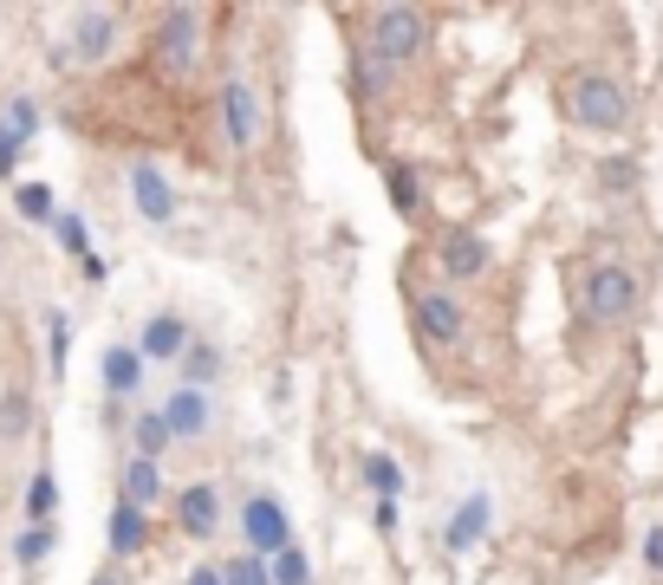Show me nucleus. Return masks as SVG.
Masks as SVG:
<instances>
[{"label": "nucleus", "mask_w": 663, "mask_h": 585, "mask_svg": "<svg viewBox=\"0 0 663 585\" xmlns=\"http://www.w3.org/2000/svg\"><path fill=\"white\" fill-rule=\"evenodd\" d=\"M566 111H572V124H586V131H599V137H612L631 124V98L618 79H599V72H579L572 85H566Z\"/></svg>", "instance_id": "obj_1"}, {"label": "nucleus", "mask_w": 663, "mask_h": 585, "mask_svg": "<svg viewBox=\"0 0 663 585\" xmlns=\"http://www.w3.org/2000/svg\"><path fill=\"white\" fill-rule=\"evenodd\" d=\"M423 33H429V20L416 13V7H377L371 13V27H364V52L377 59V65H410L416 47H423Z\"/></svg>", "instance_id": "obj_2"}, {"label": "nucleus", "mask_w": 663, "mask_h": 585, "mask_svg": "<svg viewBox=\"0 0 663 585\" xmlns=\"http://www.w3.org/2000/svg\"><path fill=\"white\" fill-rule=\"evenodd\" d=\"M586 312H592L599 326L631 319V312H638V274H631V267H618V260L592 267V274H586Z\"/></svg>", "instance_id": "obj_3"}, {"label": "nucleus", "mask_w": 663, "mask_h": 585, "mask_svg": "<svg viewBox=\"0 0 663 585\" xmlns=\"http://www.w3.org/2000/svg\"><path fill=\"white\" fill-rule=\"evenodd\" d=\"M156 59H163V72H189L203 59V13L196 7H163V20H156Z\"/></svg>", "instance_id": "obj_4"}, {"label": "nucleus", "mask_w": 663, "mask_h": 585, "mask_svg": "<svg viewBox=\"0 0 663 585\" xmlns=\"http://www.w3.org/2000/svg\"><path fill=\"white\" fill-rule=\"evenodd\" d=\"M241 534H248V553H255V560H273V553L293 546V521H287V507H280L273 494H248V507H241Z\"/></svg>", "instance_id": "obj_5"}, {"label": "nucleus", "mask_w": 663, "mask_h": 585, "mask_svg": "<svg viewBox=\"0 0 663 585\" xmlns=\"http://www.w3.org/2000/svg\"><path fill=\"white\" fill-rule=\"evenodd\" d=\"M410 306H416V332H423L429 345H462L468 319H462V299H456V292H436V287H429V292H416Z\"/></svg>", "instance_id": "obj_6"}, {"label": "nucleus", "mask_w": 663, "mask_h": 585, "mask_svg": "<svg viewBox=\"0 0 663 585\" xmlns=\"http://www.w3.org/2000/svg\"><path fill=\"white\" fill-rule=\"evenodd\" d=\"M221 117H228V144L255 150V137H260V98H255V85L228 79V85H221Z\"/></svg>", "instance_id": "obj_7"}, {"label": "nucleus", "mask_w": 663, "mask_h": 585, "mask_svg": "<svg viewBox=\"0 0 663 585\" xmlns=\"http://www.w3.org/2000/svg\"><path fill=\"white\" fill-rule=\"evenodd\" d=\"M131 202H137V215L144 222H176V189L163 183V170L156 163H131Z\"/></svg>", "instance_id": "obj_8"}, {"label": "nucleus", "mask_w": 663, "mask_h": 585, "mask_svg": "<svg viewBox=\"0 0 663 585\" xmlns=\"http://www.w3.org/2000/svg\"><path fill=\"white\" fill-rule=\"evenodd\" d=\"M111 33H117V20H111V13H104V7H85V13H79V20H72V40H65V59H72V65H99L104 52H111Z\"/></svg>", "instance_id": "obj_9"}, {"label": "nucleus", "mask_w": 663, "mask_h": 585, "mask_svg": "<svg viewBox=\"0 0 663 585\" xmlns=\"http://www.w3.org/2000/svg\"><path fill=\"white\" fill-rule=\"evenodd\" d=\"M176 527L189 540H215V527H221V494L208 482L183 488V494H176Z\"/></svg>", "instance_id": "obj_10"}, {"label": "nucleus", "mask_w": 663, "mask_h": 585, "mask_svg": "<svg viewBox=\"0 0 663 585\" xmlns=\"http://www.w3.org/2000/svg\"><path fill=\"white\" fill-rule=\"evenodd\" d=\"M183 351H189V326H183L176 312L144 319V339H137V358H144V365H176Z\"/></svg>", "instance_id": "obj_11"}, {"label": "nucleus", "mask_w": 663, "mask_h": 585, "mask_svg": "<svg viewBox=\"0 0 663 585\" xmlns=\"http://www.w3.org/2000/svg\"><path fill=\"white\" fill-rule=\"evenodd\" d=\"M208 417H215V403H208V390H169V403H163V423H169V442H189L208 430Z\"/></svg>", "instance_id": "obj_12"}, {"label": "nucleus", "mask_w": 663, "mask_h": 585, "mask_svg": "<svg viewBox=\"0 0 663 585\" xmlns=\"http://www.w3.org/2000/svg\"><path fill=\"white\" fill-rule=\"evenodd\" d=\"M488 514H495V507H488V494H468L456 514H449V527H443V546H449V553H475V546H481V534H488Z\"/></svg>", "instance_id": "obj_13"}, {"label": "nucleus", "mask_w": 663, "mask_h": 585, "mask_svg": "<svg viewBox=\"0 0 663 585\" xmlns=\"http://www.w3.org/2000/svg\"><path fill=\"white\" fill-rule=\"evenodd\" d=\"M443 274L449 280H475V274H488V242L481 235H443Z\"/></svg>", "instance_id": "obj_14"}, {"label": "nucleus", "mask_w": 663, "mask_h": 585, "mask_svg": "<svg viewBox=\"0 0 663 585\" xmlns=\"http://www.w3.org/2000/svg\"><path fill=\"white\" fill-rule=\"evenodd\" d=\"M144 546H151V514L131 507V501H117V507H111V553L131 560V553H144Z\"/></svg>", "instance_id": "obj_15"}, {"label": "nucleus", "mask_w": 663, "mask_h": 585, "mask_svg": "<svg viewBox=\"0 0 663 585\" xmlns=\"http://www.w3.org/2000/svg\"><path fill=\"white\" fill-rule=\"evenodd\" d=\"M99 371H104V390L111 397H131V390L144 384V358H137V345H111L99 358Z\"/></svg>", "instance_id": "obj_16"}, {"label": "nucleus", "mask_w": 663, "mask_h": 585, "mask_svg": "<svg viewBox=\"0 0 663 585\" xmlns=\"http://www.w3.org/2000/svg\"><path fill=\"white\" fill-rule=\"evenodd\" d=\"M124 501L144 507V514L163 501V469H156L151 455H131V462H124Z\"/></svg>", "instance_id": "obj_17"}, {"label": "nucleus", "mask_w": 663, "mask_h": 585, "mask_svg": "<svg viewBox=\"0 0 663 585\" xmlns=\"http://www.w3.org/2000/svg\"><path fill=\"white\" fill-rule=\"evenodd\" d=\"M176 365H183V390H208L221 378V351H215V345H196V339H189V351H183Z\"/></svg>", "instance_id": "obj_18"}, {"label": "nucleus", "mask_w": 663, "mask_h": 585, "mask_svg": "<svg viewBox=\"0 0 663 585\" xmlns=\"http://www.w3.org/2000/svg\"><path fill=\"white\" fill-rule=\"evenodd\" d=\"M52 514H59V482H52V469H40V475L27 482V521L46 527Z\"/></svg>", "instance_id": "obj_19"}, {"label": "nucleus", "mask_w": 663, "mask_h": 585, "mask_svg": "<svg viewBox=\"0 0 663 585\" xmlns=\"http://www.w3.org/2000/svg\"><path fill=\"white\" fill-rule=\"evenodd\" d=\"M13 208H20V222H59V202H52L46 183H20V189H13Z\"/></svg>", "instance_id": "obj_20"}, {"label": "nucleus", "mask_w": 663, "mask_h": 585, "mask_svg": "<svg viewBox=\"0 0 663 585\" xmlns=\"http://www.w3.org/2000/svg\"><path fill=\"white\" fill-rule=\"evenodd\" d=\"M267 573H273V585H312L307 546H287V553H273V560H267Z\"/></svg>", "instance_id": "obj_21"}, {"label": "nucleus", "mask_w": 663, "mask_h": 585, "mask_svg": "<svg viewBox=\"0 0 663 585\" xmlns=\"http://www.w3.org/2000/svg\"><path fill=\"white\" fill-rule=\"evenodd\" d=\"M131 437H137V455H163V449H169V423H163V410H144V417H137V423H131Z\"/></svg>", "instance_id": "obj_22"}, {"label": "nucleus", "mask_w": 663, "mask_h": 585, "mask_svg": "<svg viewBox=\"0 0 663 585\" xmlns=\"http://www.w3.org/2000/svg\"><path fill=\"white\" fill-rule=\"evenodd\" d=\"M364 482L377 488V501H397V488H404V469H397L391 455H364Z\"/></svg>", "instance_id": "obj_23"}, {"label": "nucleus", "mask_w": 663, "mask_h": 585, "mask_svg": "<svg viewBox=\"0 0 663 585\" xmlns=\"http://www.w3.org/2000/svg\"><path fill=\"white\" fill-rule=\"evenodd\" d=\"M221 585H273V573L255 553H235V560H221Z\"/></svg>", "instance_id": "obj_24"}, {"label": "nucleus", "mask_w": 663, "mask_h": 585, "mask_svg": "<svg viewBox=\"0 0 663 585\" xmlns=\"http://www.w3.org/2000/svg\"><path fill=\"white\" fill-rule=\"evenodd\" d=\"M0 131H13V137L27 144V137L40 131V104H33V98H7V111H0Z\"/></svg>", "instance_id": "obj_25"}, {"label": "nucleus", "mask_w": 663, "mask_h": 585, "mask_svg": "<svg viewBox=\"0 0 663 585\" xmlns=\"http://www.w3.org/2000/svg\"><path fill=\"white\" fill-rule=\"evenodd\" d=\"M27 423H33L27 397H20V390H7V397H0V442H20V437H27Z\"/></svg>", "instance_id": "obj_26"}, {"label": "nucleus", "mask_w": 663, "mask_h": 585, "mask_svg": "<svg viewBox=\"0 0 663 585\" xmlns=\"http://www.w3.org/2000/svg\"><path fill=\"white\" fill-rule=\"evenodd\" d=\"M384 183H391V202H397L404 215H416V208H423V183H416V170L391 163V176H384Z\"/></svg>", "instance_id": "obj_27"}, {"label": "nucleus", "mask_w": 663, "mask_h": 585, "mask_svg": "<svg viewBox=\"0 0 663 585\" xmlns=\"http://www.w3.org/2000/svg\"><path fill=\"white\" fill-rule=\"evenodd\" d=\"M46 553H52V527H27V534L13 540V560H20V566H40Z\"/></svg>", "instance_id": "obj_28"}, {"label": "nucleus", "mask_w": 663, "mask_h": 585, "mask_svg": "<svg viewBox=\"0 0 663 585\" xmlns=\"http://www.w3.org/2000/svg\"><path fill=\"white\" fill-rule=\"evenodd\" d=\"M59 242H65V254L92 260V242H85V222H79V215H59Z\"/></svg>", "instance_id": "obj_29"}, {"label": "nucleus", "mask_w": 663, "mask_h": 585, "mask_svg": "<svg viewBox=\"0 0 663 585\" xmlns=\"http://www.w3.org/2000/svg\"><path fill=\"white\" fill-rule=\"evenodd\" d=\"M20 137H13V131H0V176H13V163H20Z\"/></svg>", "instance_id": "obj_30"}, {"label": "nucleus", "mask_w": 663, "mask_h": 585, "mask_svg": "<svg viewBox=\"0 0 663 585\" xmlns=\"http://www.w3.org/2000/svg\"><path fill=\"white\" fill-rule=\"evenodd\" d=\"M644 566H651V573H663V527H651V534H644Z\"/></svg>", "instance_id": "obj_31"}, {"label": "nucleus", "mask_w": 663, "mask_h": 585, "mask_svg": "<svg viewBox=\"0 0 663 585\" xmlns=\"http://www.w3.org/2000/svg\"><path fill=\"white\" fill-rule=\"evenodd\" d=\"M65 345H72V332H65V319L52 312V365H65Z\"/></svg>", "instance_id": "obj_32"}, {"label": "nucleus", "mask_w": 663, "mask_h": 585, "mask_svg": "<svg viewBox=\"0 0 663 585\" xmlns=\"http://www.w3.org/2000/svg\"><path fill=\"white\" fill-rule=\"evenodd\" d=\"M371 521H377V527L391 534V527H397V501H377V507H371Z\"/></svg>", "instance_id": "obj_33"}, {"label": "nucleus", "mask_w": 663, "mask_h": 585, "mask_svg": "<svg viewBox=\"0 0 663 585\" xmlns=\"http://www.w3.org/2000/svg\"><path fill=\"white\" fill-rule=\"evenodd\" d=\"M183 585H221V566H196V573H189Z\"/></svg>", "instance_id": "obj_34"}, {"label": "nucleus", "mask_w": 663, "mask_h": 585, "mask_svg": "<svg viewBox=\"0 0 663 585\" xmlns=\"http://www.w3.org/2000/svg\"><path fill=\"white\" fill-rule=\"evenodd\" d=\"M92 585H124V579H117V573H99V579H92Z\"/></svg>", "instance_id": "obj_35"}]
</instances>
